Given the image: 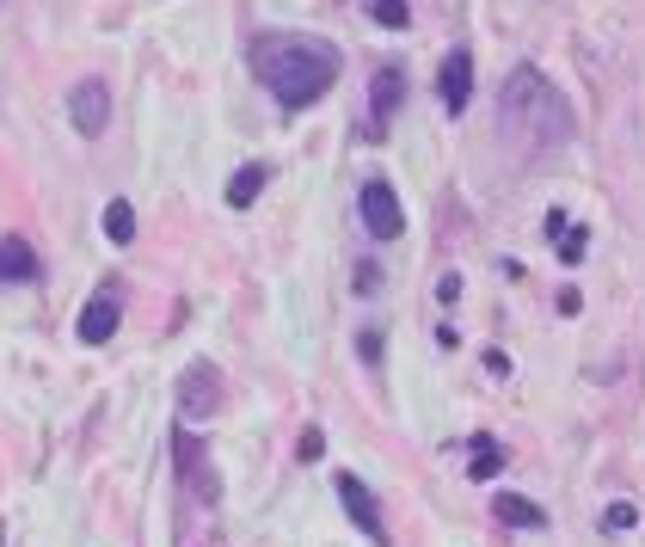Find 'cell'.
<instances>
[{
    "mask_svg": "<svg viewBox=\"0 0 645 547\" xmlns=\"http://www.w3.org/2000/svg\"><path fill=\"white\" fill-rule=\"evenodd\" d=\"M339 68L344 55L326 38H308V31H271V38L252 43V74L283 111H308L320 93H332Z\"/></svg>",
    "mask_w": 645,
    "mask_h": 547,
    "instance_id": "1",
    "label": "cell"
},
{
    "mask_svg": "<svg viewBox=\"0 0 645 547\" xmlns=\"http://www.w3.org/2000/svg\"><path fill=\"white\" fill-rule=\"evenodd\" d=\"M498 118H504V135L523 148H566L578 135V111L560 87L541 74V68H516L498 93Z\"/></svg>",
    "mask_w": 645,
    "mask_h": 547,
    "instance_id": "2",
    "label": "cell"
},
{
    "mask_svg": "<svg viewBox=\"0 0 645 547\" xmlns=\"http://www.w3.org/2000/svg\"><path fill=\"white\" fill-rule=\"evenodd\" d=\"M172 474H179V505H191V510L222 505V474H215V462H210V443L191 425L172 430Z\"/></svg>",
    "mask_w": 645,
    "mask_h": 547,
    "instance_id": "3",
    "label": "cell"
},
{
    "mask_svg": "<svg viewBox=\"0 0 645 547\" xmlns=\"http://www.w3.org/2000/svg\"><path fill=\"white\" fill-rule=\"evenodd\" d=\"M172 401H179V425H203V418H215L228 406V375L215 369L210 357L184 363L179 387H172Z\"/></svg>",
    "mask_w": 645,
    "mask_h": 547,
    "instance_id": "4",
    "label": "cell"
},
{
    "mask_svg": "<svg viewBox=\"0 0 645 547\" xmlns=\"http://www.w3.org/2000/svg\"><path fill=\"white\" fill-rule=\"evenodd\" d=\"M356 203H363V227L375 234V241H400V234H406V215H400V197H394L387 179H369Z\"/></svg>",
    "mask_w": 645,
    "mask_h": 547,
    "instance_id": "5",
    "label": "cell"
},
{
    "mask_svg": "<svg viewBox=\"0 0 645 547\" xmlns=\"http://www.w3.org/2000/svg\"><path fill=\"white\" fill-rule=\"evenodd\" d=\"M332 486H339V498H344V510H351L356 529H363L375 547H387V523H382V505H375V493H369L356 474H332Z\"/></svg>",
    "mask_w": 645,
    "mask_h": 547,
    "instance_id": "6",
    "label": "cell"
},
{
    "mask_svg": "<svg viewBox=\"0 0 645 547\" xmlns=\"http://www.w3.org/2000/svg\"><path fill=\"white\" fill-rule=\"evenodd\" d=\"M436 93H443V111H449V118H461V111H467V93H474V50H467V43H455V50L443 55Z\"/></svg>",
    "mask_w": 645,
    "mask_h": 547,
    "instance_id": "7",
    "label": "cell"
},
{
    "mask_svg": "<svg viewBox=\"0 0 645 547\" xmlns=\"http://www.w3.org/2000/svg\"><path fill=\"white\" fill-rule=\"evenodd\" d=\"M68 118H74V130H80V135H99V130H105V118H111V93H105V81H80L74 93H68Z\"/></svg>",
    "mask_w": 645,
    "mask_h": 547,
    "instance_id": "8",
    "label": "cell"
},
{
    "mask_svg": "<svg viewBox=\"0 0 645 547\" xmlns=\"http://www.w3.org/2000/svg\"><path fill=\"white\" fill-rule=\"evenodd\" d=\"M406 105V68L400 62H382L375 68V81H369V111H375V123L387 130V118Z\"/></svg>",
    "mask_w": 645,
    "mask_h": 547,
    "instance_id": "9",
    "label": "cell"
},
{
    "mask_svg": "<svg viewBox=\"0 0 645 547\" xmlns=\"http://www.w3.org/2000/svg\"><path fill=\"white\" fill-rule=\"evenodd\" d=\"M38 277H43L38 246L19 241V234H7V241H0V290H7V283H38Z\"/></svg>",
    "mask_w": 645,
    "mask_h": 547,
    "instance_id": "10",
    "label": "cell"
},
{
    "mask_svg": "<svg viewBox=\"0 0 645 547\" xmlns=\"http://www.w3.org/2000/svg\"><path fill=\"white\" fill-rule=\"evenodd\" d=\"M118 321H123V307H118V295H92L87 302V314H80V345H105L111 333H118Z\"/></svg>",
    "mask_w": 645,
    "mask_h": 547,
    "instance_id": "11",
    "label": "cell"
},
{
    "mask_svg": "<svg viewBox=\"0 0 645 547\" xmlns=\"http://www.w3.org/2000/svg\"><path fill=\"white\" fill-rule=\"evenodd\" d=\"M492 517H498L504 529H541L547 510H541L535 498H523V493H498V498H492Z\"/></svg>",
    "mask_w": 645,
    "mask_h": 547,
    "instance_id": "12",
    "label": "cell"
},
{
    "mask_svg": "<svg viewBox=\"0 0 645 547\" xmlns=\"http://www.w3.org/2000/svg\"><path fill=\"white\" fill-rule=\"evenodd\" d=\"M264 185H271V166H264V161H246L234 179H228V210H252Z\"/></svg>",
    "mask_w": 645,
    "mask_h": 547,
    "instance_id": "13",
    "label": "cell"
},
{
    "mask_svg": "<svg viewBox=\"0 0 645 547\" xmlns=\"http://www.w3.org/2000/svg\"><path fill=\"white\" fill-rule=\"evenodd\" d=\"M504 462H511V455H504V443H498V437H486V430L467 443V474H474V480H498Z\"/></svg>",
    "mask_w": 645,
    "mask_h": 547,
    "instance_id": "14",
    "label": "cell"
},
{
    "mask_svg": "<svg viewBox=\"0 0 645 547\" xmlns=\"http://www.w3.org/2000/svg\"><path fill=\"white\" fill-rule=\"evenodd\" d=\"M105 241L111 246H130L135 241V203L130 197H111L105 203Z\"/></svg>",
    "mask_w": 645,
    "mask_h": 547,
    "instance_id": "15",
    "label": "cell"
},
{
    "mask_svg": "<svg viewBox=\"0 0 645 547\" xmlns=\"http://www.w3.org/2000/svg\"><path fill=\"white\" fill-rule=\"evenodd\" d=\"M369 19L387 26V31H406L412 26V7H406V0H369Z\"/></svg>",
    "mask_w": 645,
    "mask_h": 547,
    "instance_id": "16",
    "label": "cell"
},
{
    "mask_svg": "<svg viewBox=\"0 0 645 547\" xmlns=\"http://www.w3.org/2000/svg\"><path fill=\"white\" fill-rule=\"evenodd\" d=\"M553 241H560V265H578L584 259V246H591V234H584V227H560V234H553Z\"/></svg>",
    "mask_w": 645,
    "mask_h": 547,
    "instance_id": "17",
    "label": "cell"
},
{
    "mask_svg": "<svg viewBox=\"0 0 645 547\" xmlns=\"http://www.w3.org/2000/svg\"><path fill=\"white\" fill-rule=\"evenodd\" d=\"M639 523V505H627V498H615V505L603 510V535H621V529H633Z\"/></svg>",
    "mask_w": 645,
    "mask_h": 547,
    "instance_id": "18",
    "label": "cell"
},
{
    "mask_svg": "<svg viewBox=\"0 0 645 547\" xmlns=\"http://www.w3.org/2000/svg\"><path fill=\"white\" fill-rule=\"evenodd\" d=\"M320 455H326V437L308 425V430H302V443H295V462H320Z\"/></svg>",
    "mask_w": 645,
    "mask_h": 547,
    "instance_id": "19",
    "label": "cell"
},
{
    "mask_svg": "<svg viewBox=\"0 0 645 547\" xmlns=\"http://www.w3.org/2000/svg\"><path fill=\"white\" fill-rule=\"evenodd\" d=\"M375 290H382V271L363 259V265H356V295H375Z\"/></svg>",
    "mask_w": 645,
    "mask_h": 547,
    "instance_id": "20",
    "label": "cell"
},
{
    "mask_svg": "<svg viewBox=\"0 0 645 547\" xmlns=\"http://www.w3.org/2000/svg\"><path fill=\"white\" fill-rule=\"evenodd\" d=\"M356 351H363V357H369V363H382V338L369 333V326H363V333H356Z\"/></svg>",
    "mask_w": 645,
    "mask_h": 547,
    "instance_id": "21",
    "label": "cell"
},
{
    "mask_svg": "<svg viewBox=\"0 0 645 547\" xmlns=\"http://www.w3.org/2000/svg\"><path fill=\"white\" fill-rule=\"evenodd\" d=\"M0 541H7V529H0Z\"/></svg>",
    "mask_w": 645,
    "mask_h": 547,
    "instance_id": "22",
    "label": "cell"
}]
</instances>
